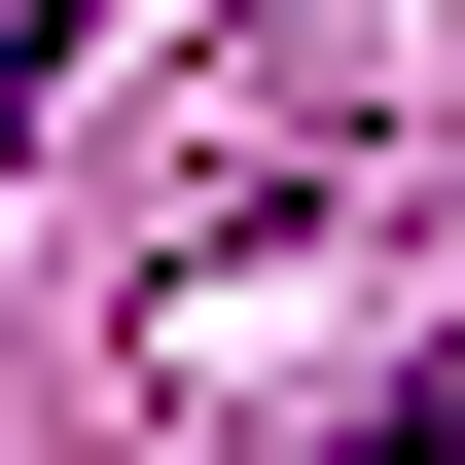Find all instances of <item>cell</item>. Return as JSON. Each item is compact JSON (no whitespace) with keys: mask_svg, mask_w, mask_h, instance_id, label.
Returning <instances> with one entry per match:
<instances>
[{"mask_svg":"<svg viewBox=\"0 0 465 465\" xmlns=\"http://www.w3.org/2000/svg\"><path fill=\"white\" fill-rule=\"evenodd\" d=\"M358 465H465V358H394V394H358Z\"/></svg>","mask_w":465,"mask_h":465,"instance_id":"1","label":"cell"},{"mask_svg":"<svg viewBox=\"0 0 465 465\" xmlns=\"http://www.w3.org/2000/svg\"><path fill=\"white\" fill-rule=\"evenodd\" d=\"M36 108H72V0H0V143H36Z\"/></svg>","mask_w":465,"mask_h":465,"instance_id":"2","label":"cell"}]
</instances>
